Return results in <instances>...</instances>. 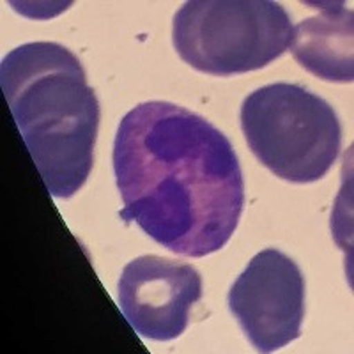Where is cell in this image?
<instances>
[{
	"mask_svg": "<svg viewBox=\"0 0 354 354\" xmlns=\"http://www.w3.org/2000/svg\"><path fill=\"white\" fill-rule=\"evenodd\" d=\"M119 308L135 333L156 342L181 337L202 299V277L192 264L142 255L119 278Z\"/></svg>",
	"mask_w": 354,
	"mask_h": 354,
	"instance_id": "6",
	"label": "cell"
},
{
	"mask_svg": "<svg viewBox=\"0 0 354 354\" xmlns=\"http://www.w3.org/2000/svg\"><path fill=\"white\" fill-rule=\"evenodd\" d=\"M292 30L290 15L273 0H192L174 17L172 41L197 71L232 77L277 61Z\"/></svg>",
	"mask_w": 354,
	"mask_h": 354,
	"instance_id": "4",
	"label": "cell"
},
{
	"mask_svg": "<svg viewBox=\"0 0 354 354\" xmlns=\"http://www.w3.org/2000/svg\"><path fill=\"white\" fill-rule=\"evenodd\" d=\"M229 308L259 353H274L301 335L305 277L299 266L277 248L248 262L229 290Z\"/></svg>",
	"mask_w": 354,
	"mask_h": 354,
	"instance_id": "5",
	"label": "cell"
},
{
	"mask_svg": "<svg viewBox=\"0 0 354 354\" xmlns=\"http://www.w3.org/2000/svg\"><path fill=\"white\" fill-rule=\"evenodd\" d=\"M0 85L46 192L71 198L93 170L101 115L78 57L59 43H25L4 57Z\"/></svg>",
	"mask_w": 354,
	"mask_h": 354,
	"instance_id": "2",
	"label": "cell"
},
{
	"mask_svg": "<svg viewBox=\"0 0 354 354\" xmlns=\"http://www.w3.org/2000/svg\"><path fill=\"white\" fill-rule=\"evenodd\" d=\"M121 218L185 257L214 254L236 232L245 181L229 138L207 119L167 101L129 110L112 153Z\"/></svg>",
	"mask_w": 354,
	"mask_h": 354,
	"instance_id": "1",
	"label": "cell"
},
{
	"mask_svg": "<svg viewBox=\"0 0 354 354\" xmlns=\"http://www.w3.org/2000/svg\"><path fill=\"white\" fill-rule=\"evenodd\" d=\"M319 15L292 30L289 50L310 73L328 82H353V11L344 2H319Z\"/></svg>",
	"mask_w": 354,
	"mask_h": 354,
	"instance_id": "7",
	"label": "cell"
},
{
	"mask_svg": "<svg viewBox=\"0 0 354 354\" xmlns=\"http://www.w3.org/2000/svg\"><path fill=\"white\" fill-rule=\"evenodd\" d=\"M239 122L262 165L298 185L326 176L342 145L333 106L298 84L278 82L254 91L243 101Z\"/></svg>",
	"mask_w": 354,
	"mask_h": 354,
	"instance_id": "3",
	"label": "cell"
}]
</instances>
